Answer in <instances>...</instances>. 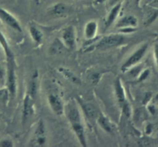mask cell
<instances>
[{
  "mask_svg": "<svg viewBox=\"0 0 158 147\" xmlns=\"http://www.w3.org/2000/svg\"><path fill=\"white\" fill-rule=\"evenodd\" d=\"M0 45L2 47L7 63V90L10 98L13 99L16 93V73H15V60L14 54L8 43L4 34L0 31Z\"/></svg>",
  "mask_w": 158,
  "mask_h": 147,
  "instance_id": "6da1fadb",
  "label": "cell"
},
{
  "mask_svg": "<svg viewBox=\"0 0 158 147\" xmlns=\"http://www.w3.org/2000/svg\"><path fill=\"white\" fill-rule=\"evenodd\" d=\"M125 43V37L121 34H112L106 35L100 40H97L95 44V49L99 50H107L113 48L122 46Z\"/></svg>",
  "mask_w": 158,
  "mask_h": 147,
  "instance_id": "7a4b0ae2",
  "label": "cell"
},
{
  "mask_svg": "<svg viewBox=\"0 0 158 147\" xmlns=\"http://www.w3.org/2000/svg\"><path fill=\"white\" fill-rule=\"evenodd\" d=\"M148 49V43H145V44L142 45L140 48L137 49L126 60L124 63L121 66V71L123 72H126L127 71L129 70L131 68H132L133 66H136V65L140 63V60L143 58V56L146 54L147 51Z\"/></svg>",
  "mask_w": 158,
  "mask_h": 147,
  "instance_id": "3957f363",
  "label": "cell"
},
{
  "mask_svg": "<svg viewBox=\"0 0 158 147\" xmlns=\"http://www.w3.org/2000/svg\"><path fill=\"white\" fill-rule=\"evenodd\" d=\"M64 114L70 124L76 123H81L82 117L80 111L77 104L73 102H69L64 106Z\"/></svg>",
  "mask_w": 158,
  "mask_h": 147,
  "instance_id": "277c9868",
  "label": "cell"
},
{
  "mask_svg": "<svg viewBox=\"0 0 158 147\" xmlns=\"http://www.w3.org/2000/svg\"><path fill=\"white\" fill-rule=\"evenodd\" d=\"M0 20L6 26L12 28L16 32H22L23 31L21 25H20L19 22L17 20V18L14 15H12L10 12L2 7H0Z\"/></svg>",
  "mask_w": 158,
  "mask_h": 147,
  "instance_id": "5b68a950",
  "label": "cell"
},
{
  "mask_svg": "<svg viewBox=\"0 0 158 147\" xmlns=\"http://www.w3.org/2000/svg\"><path fill=\"white\" fill-rule=\"evenodd\" d=\"M34 114V98L29 93H26L23 100L22 123L25 124Z\"/></svg>",
  "mask_w": 158,
  "mask_h": 147,
  "instance_id": "8992f818",
  "label": "cell"
},
{
  "mask_svg": "<svg viewBox=\"0 0 158 147\" xmlns=\"http://www.w3.org/2000/svg\"><path fill=\"white\" fill-rule=\"evenodd\" d=\"M62 41L63 45L69 50H73L76 47V31L73 26L65 28L62 33Z\"/></svg>",
  "mask_w": 158,
  "mask_h": 147,
  "instance_id": "52a82bcc",
  "label": "cell"
},
{
  "mask_svg": "<svg viewBox=\"0 0 158 147\" xmlns=\"http://www.w3.org/2000/svg\"><path fill=\"white\" fill-rule=\"evenodd\" d=\"M48 103L50 109L56 115L62 116L64 114L65 105L60 96L55 93H50L48 96Z\"/></svg>",
  "mask_w": 158,
  "mask_h": 147,
  "instance_id": "ba28073f",
  "label": "cell"
},
{
  "mask_svg": "<svg viewBox=\"0 0 158 147\" xmlns=\"http://www.w3.org/2000/svg\"><path fill=\"white\" fill-rule=\"evenodd\" d=\"M77 101H78L79 104H80L82 111H83V112L84 113V115L86 116V117L88 120H92V121L93 120H97L99 114L97 112V110L96 109V108L92 104L86 103L83 100H80L79 98L77 99Z\"/></svg>",
  "mask_w": 158,
  "mask_h": 147,
  "instance_id": "9c48e42d",
  "label": "cell"
},
{
  "mask_svg": "<svg viewBox=\"0 0 158 147\" xmlns=\"http://www.w3.org/2000/svg\"><path fill=\"white\" fill-rule=\"evenodd\" d=\"M70 125L71 127H72L73 131L74 134H75L76 137H77V140H78L80 145L83 147L87 146V142H86L85 129L82 122L81 123H73V124Z\"/></svg>",
  "mask_w": 158,
  "mask_h": 147,
  "instance_id": "30bf717a",
  "label": "cell"
},
{
  "mask_svg": "<svg viewBox=\"0 0 158 147\" xmlns=\"http://www.w3.org/2000/svg\"><path fill=\"white\" fill-rule=\"evenodd\" d=\"M114 92H115L117 103L121 107L123 103L127 101V99L124 88H123V84H122L121 80L119 77L116 79L115 82H114Z\"/></svg>",
  "mask_w": 158,
  "mask_h": 147,
  "instance_id": "8fae6325",
  "label": "cell"
},
{
  "mask_svg": "<svg viewBox=\"0 0 158 147\" xmlns=\"http://www.w3.org/2000/svg\"><path fill=\"white\" fill-rule=\"evenodd\" d=\"M69 8L63 2H57L49 10V15L54 17L66 16L69 13Z\"/></svg>",
  "mask_w": 158,
  "mask_h": 147,
  "instance_id": "7c38bea8",
  "label": "cell"
},
{
  "mask_svg": "<svg viewBox=\"0 0 158 147\" xmlns=\"http://www.w3.org/2000/svg\"><path fill=\"white\" fill-rule=\"evenodd\" d=\"M138 19L133 15H127L122 17L116 24V27L120 29L123 27H137Z\"/></svg>",
  "mask_w": 158,
  "mask_h": 147,
  "instance_id": "4fadbf2b",
  "label": "cell"
},
{
  "mask_svg": "<svg viewBox=\"0 0 158 147\" xmlns=\"http://www.w3.org/2000/svg\"><path fill=\"white\" fill-rule=\"evenodd\" d=\"M58 71L60 72V73H61L63 75V76L64 77L66 80H67L68 81H69L70 83H73L76 85H80L82 83L81 80H80V77L75 73V72H73L72 70H70L69 69L66 67H59Z\"/></svg>",
  "mask_w": 158,
  "mask_h": 147,
  "instance_id": "5bb4252c",
  "label": "cell"
},
{
  "mask_svg": "<svg viewBox=\"0 0 158 147\" xmlns=\"http://www.w3.org/2000/svg\"><path fill=\"white\" fill-rule=\"evenodd\" d=\"M98 31V23L94 20L88 22L84 28V37L86 40L96 38Z\"/></svg>",
  "mask_w": 158,
  "mask_h": 147,
  "instance_id": "9a60e30c",
  "label": "cell"
},
{
  "mask_svg": "<svg viewBox=\"0 0 158 147\" xmlns=\"http://www.w3.org/2000/svg\"><path fill=\"white\" fill-rule=\"evenodd\" d=\"M122 7V3L121 2H119L116 3L115 5L113 6V8L111 9L110 12L108 14L107 17H106V27L109 28L113 23L115 22L116 18H117V15H118L119 12H120V9Z\"/></svg>",
  "mask_w": 158,
  "mask_h": 147,
  "instance_id": "2e32d148",
  "label": "cell"
},
{
  "mask_svg": "<svg viewBox=\"0 0 158 147\" xmlns=\"http://www.w3.org/2000/svg\"><path fill=\"white\" fill-rule=\"evenodd\" d=\"M97 123H98L99 126L105 131V132L108 133H112L114 129H113V124L111 123L110 120L105 116L103 114H100L97 119Z\"/></svg>",
  "mask_w": 158,
  "mask_h": 147,
  "instance_id": "e0dca14e",
  "label": "cell"
},
{
  "mask_svg": "<svg viewBox=\"0 0 158 147\" xmlns=\"http://www.w3.org/2000/svg\"><path fill=\"white\" fill-rule=\"evenodd\" d=\"M29 34L31 35V38L33 40V42L36 44H40L43 42V34L40 29L35 26H31L29 27Z\"/></svg>",
  "mask_w": 158,
  "mask_h": 147,
  "instance_id": "ac0fdd59",
  "label": "cell"
},
{
  "mask_svg": "<svg viewBox=\"0 0 158 147\" xmlns=\"http://www.w3.org/2000/svg\"><path fill=\"white\" fill-rule=\"evenodd\" d=\"M37 79H38V72L37 71H34L33 74L31 78L30 83L29 84V90H28V93L32 97H35L37 93Z\"/></svg>",
  "mask_w": 158,
  "mask_h": 147,
  "instance_id": "d6986e66",
  "label": "cell"
},
{
  "mask_svg": "<svg viewBox=\"0 0 158 147\" xmlns=\"http://www.w3.org/2000/svg\"><path fill=\"white\" fill-rule=\"evenodd\" d=\"M63 46H64V45H63V43H62L61 42H60L56 39L53 42V43L51 45L49 51H50L51 53L53 54V55L54 54L59 53V52L61 51L62 48H63Z\"/></svg>",
  "mask_w": 158,
  "mask_h": 147,
  "instance_id": "ffe728a7",
  "label": "cell"
},
{
  "mask_svg": "<svg viewBox=\"0 0 158 147\" xmlns=\"http://www.w3.org/2000/svg\"><path fill=\"white\" fill-rule=\"evenodd\" d=\"M45 125L44 123L42 120H40L39 121L38 124H37L36 129H35V137H44L45 136Z\"/></svg>",
  "mask_w": 158,
  "mask_h": 147,
  "instance_id": "44dd1931",
  "label": "cell"
},
{
  "mask_svg": "<svg viewBox=\"0 0 158 147\" xmlns=\"http://www.w3.org/2000/svg\"><path fill=\"white\" fill-rule=\"evenodd\" d=\"M100 78H101V73H99V72H92L88 76V80H89V83L93 85H97L100 82Z\"/></svg>",
  "mask_w": 158,
  "mask_h": 147,
  "instance_id": "7402d4cb",
  "label": "cell"
},
{
  "mask_svg": "<svg viewBox=\"0 0 158 147\" xmlns=\"http://www.w3.org/2000/svg\"><path fill=\"white\" fill-rule=\"evenodd\" d=\"M120 108H121L122 112L123 113V115H124L126 117H127V118H129V117L131 116V112H132V110H131V105H130V103H128L127 101H126Z\"/></svg>",
  "mask_w": 158,
  "mask_h": 147,
  "instance_id": "603a6c76",
  "label": "cell"
},
{
  "mask_svg": "<svg viewBox=\"0 0 158 147\" xmlns=\"http://www.w3.org/2000/svg\"><path fill=\"white\" fill-rule=\"evenodd\" d=\"M141 69H142V66H137V65L134 66H133L132 68L129 69L128 72L130 73V75L133 77H138V76L140 75V73L141 72Z\"/></svg>",
  "mask_w": 158,
  "mask_h": 147,
  "instance_id": "cb8c5ba5",
  "label": "cell"
},
{
  "mask_svg": "<svg viewBox=\"0 0 158 147\" xmlns=\"http://www.w3.org/2000/svg\"><path fill=\"white\" fill-rule=\"evenodd\" d=\"M157 16H158V9H154V11L150 12V15H148V19H147L146 23H145V24H146L147 26L151 24V23H152L157 18Z\"/></svg>",
  "mask_w": 158,
  "mask_h": 147,
  "instance_id": "d4e9b609",
  "label": "cell"
},
{
  "mask_svg": "<svg viewBox=\"0 0 158 147\" xmlns=\"http://www.w3.org/2000/svg\"><path fill=\"white\" fill-rule=\"evenodd\" d=\"M149 75H150V70L148 69L141 71L140 75L138 76V81L139 82L144 81L146 79H148V77L149 76Z\"/></svg>",
  "mask_w": 158,
  "mask_h": 147,
  "instance_id": "484cf974",
  "label": "cell"
},
{
  "mask_svg": "<svg viewBox=\"0 0 158 147\" xmlns=\"http://www.w3.org/2000/svg\"><path fill=\"white\" fill-rule=\"evenodd\" d=\"M137 30V27H123L119 29V32H121V33H125V34H129V33H133L135 31Z\"/></svg>",
  "mask_w": 158,
  "mask_h": 147,
  "instance_id": "4316f807",
  "label": "cell"
},
{
  "mask_svg": "<svg viewBox=\"0 0 158 147\" xmlns=\"http://www.w3.org/2000/svg\"><path fill=\"white\" fill-rule=\"evenodd\" d=\"M13 143L9 139H4L0 141V147H12Z\"/></svg>",
  "mask_w": 158,
  "mask_h": 147,
  "instance_id": "83f0119b",
  "label": "cell"
},
{
  "mask_svg": "<svg viewBox=\"0 0 158 147\" xmlns=\"http://www.w3.org/2000/svg\"><path fill=\"white\" fill-rule=\"evenodd\" d=\"M147 108H148V112H149L151 115H155L156 112H157V109H156L155 107V104H154V103H153V104H148Z\"/></svg>",
  "mask_w": 158,
  "mask_h": 147,
  "instance_id": "f1b7e54d",
  "label": "cell"
},
{
  "mask_svg": "<svg viewBox=\"0 0 158 147\" xmlns=\"http://www.w3.org/2000/svg\"><path fill=\"white\" fill-rule=\"evenodd\" d=\"M151 100H152V94H151V92H147V93H145L144 98H143V103L144 105H148V103Z\"/></svg>",
  "mask_w": 158,
  "mask_h": 147,
  "instance_id": "f546056e",
  "label": "cell"
},
{
  "mask_svg": "<svg viewBox=\"0 0 158 147\" xmlns=\"http://www.w3.org/2000/svg\"><path fill=\"white\" fill-rule=\"evenodd\" d=\"M152 132H153V126L151 124V123H148V124L146 126V127H145V133H146L147 135L149 136L152 133Z\"/></svg>",
  "mask_w": 158,
  "mask_h": 147,
  "instance_id": "4dcf8cb0",
  "label": "cell"
},
{
  "mask_svg": "<svg viewBox=\"0 0 158 147\" xmlns=\"http://www.w3.org/2000/svg\"><path fill=\"white\" fill-rule=\"evenodd\" d=\"M154 58H155L156 63H157V66L158 68V44H156L155 46H154Z\"/></svg>",
  "mask_w": 158,
  "mask_h": 147,
  "instance_id": "1f68e13d",
  "label": "cell"
},
{
  "mask_svg": "<svg viewBox=\"0 0 158 147\" xmlns=\"http://www.w3.org/2000/svg\"><path fill=\"white\" fill-rule=\"evenodd\" d=\"M151 100L153 101V103H154V104L158 105V94H157L154 97H153Z\"/></svg>",
  "mask_w": 158,
  "mask_h": 147,
  "instance_id": "d6a6232c",
  "label": "cell"
},
{
  "mask_svg": "<svg viewBox=\"0 0 158 147\" xmlns=\"http://www.w3.org/2000/svg\"><path fill=\"white\" fill-rule=\"evenodd\" d=\"M119 2H120V0H110V6H114V5H115L116 3Z\"/></svg>",
  "mask_w": 158,
  "mask_h": 147,
  "instance_id": "836d02e7",
  "label": "cell"
},
{
  "mask_svg": "<svg viewBox=\"0 0 158 147\" xmlns=\"http://www.w3.org/2000/svg\"><path fill=\"white\" fill-rule=\"evenodd\" d=\"M3 76H4V72H3V70L2 69L1 66H0V79H2Z\"/></svg>",
  "mask_w": 158,
  "mask_h": 147,
  "instance_id": "e575fe53",
  "label": "cell"
},
{
  "mask_svg": "<svg viewBox=\"0 0 158 147\" xmlns=\"http://www.w3.org/2000/svg\"><path fill=\"white\" fill-rule=\"evenodd\" d=\"M148 2L152 3V4H155L158 2V0H148Z\"/></svg>",
  "mask_w": 158,
  "mask_h": 147,
  "instance_id": "d590c367",
  "label": "cell"
},
{
  "mask_svg": "<svg viewBox=\"0 0 158 147\" xmlns=\"http://www.w3.org/2000/svg\"><path fill=\"white\" fill-rule=\"evenodd\" d=\"M33 2L36 5H40V0H33Z\"/></svg>",
  "mask_w": 158,
  "mask_h": 147,
  "instance_id": "8d00e7d4",
  "label": "cell"
},
{
  "mask_svg": "<svg viewBox=\"0 0 158 147\" xmlns=\"http://www.w3.org/2000/svg\"><path fill=\"white\" fill-rule=\"evenodd\" d=\"M140 0H136V2H137V3H139V2H140Z\"/></svg>",
  "mask_w": 158,
  "mask_h": 147,
  "instance_id": "74e56055",
  "label": "cell"
}]
</instances>
